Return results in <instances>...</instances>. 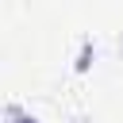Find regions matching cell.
Instances as JSON below:
<instances>
[{
    "label": "cell",
    "mask_w": 123,
    "mask_h": 123,
    "mask_svg": "<svg viewBox=\"0 0 123 123\" xmlns=\"http://www.w3.org/2000/svg\"><path fill=\"white\" fill-rule=\"evenodd\" d=\"M92 58H96V46L85 38L81 42V50H77V62H73V73H88L92 69Z\"/></svg>",
    "instance_id": "cell-1"
},
{
    "label": "cell",
    "mask_w": 123,
    "mask_h": 123,
    "mask_svg": "<svg viewBox=\"0 0 123 123\" xmlns=\"http://www.w3.org/2000/svg\"><path fill=\"white\" fill-rule=\"evenodd\" d=\"M8 123H38V115H31V111H23L19 104H8Z\"/></svg>",
    "instance_id": "cell-2"
},
{
    "label": "cell",
    "mask_w": 123,
    "mask_h": 123,
    "mask_svg": "<svg viewBox=\"0 0 123 123\" xmlns=\"http://www.w3.org/2000/svg\"><path fill=\"white\" fill-rule=\"evenodd\" d=\"M69 123H92V119H88V115H73Z\"/></svg>",
    "instance_id": "cell-3"
},
{
    "label": "cell",
    "mask_w": 123,
    "mask_h": 123,
    "mask_svg": "<svg viewBox=\"0 0 123 123\" xmlns=\"http://www.w3.org/2000/svg\"><path fill=\"white\" fill-rule=\"evenodd\" d=\"M119 54H123V38H119Z\"/></svg>",
    "instance_id": "cell-4"
}]
</instances>
